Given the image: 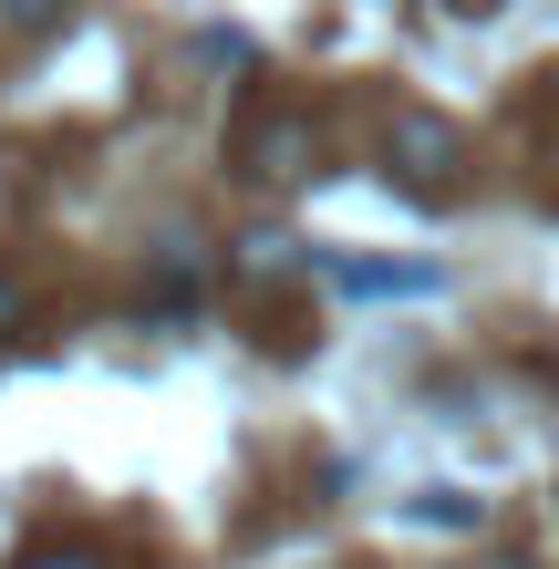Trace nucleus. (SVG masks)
<instances>
[{
	"label": "nucleus",
	"instance_id": "4",
	"mask_svg": "<svg viewBox=\"0 0 559 569\" xmlns=\"http://www.w3.org/2000/svg\"><path fill=\"white\" fill-rule=\"evenodd\" d=\"M0 321H21V290H11V280H0Z\"/></svg>",
	"mask_w": 559,
	"mask_h": 569
},
{
	"label": "nucleus",
	"instance_id": "2",
	"mask_svg": "<svg viewBox=\"0 0 559 569\" xmlns=\"http://www.w3.org/2000/svg\"><path fill=\"white\" fill-rule=\"evenodd\" d=\"M301 146H311L301 124H259V146H249V156H259V177H301Z\"/></svg>",
	"mask_w": 559,
	"mask_h": 569
},
{
	"label": "nucleus",
	"instance_id": "1",
	"mask_svg": "<svg viewBox=\"0 0 559 569\" xmlns=\"http://www.w3.org/2000/svg\"><path fill=\"white\" fill-rule=\"evenodd\" d=\"M383 156H393V177H405L415 197H456V166H467V146H456L446 114H393Z\"/></svg>",
	"mask_w": 559,
	"mask_h": 569
},
{
	"label": "nucleus",
	"instance_id": "3",
	"mask_svg": "<svg viewBox=\"0 0 559 569\" xmlns=\"http://www.w3.org/2000/svg\"><path fill=\"white\" fill-rule=\"evenodd\" d=\"M21 569H104V559H93V549H31Z\"/></svg>",
	"mask_w": 559,
	"mask_h": 569
}]
</instances>
